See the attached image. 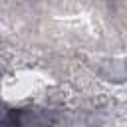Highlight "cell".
Returning a JSON list of instances; mask_svg holds the SVG:
<instances>
[]
</instances>
